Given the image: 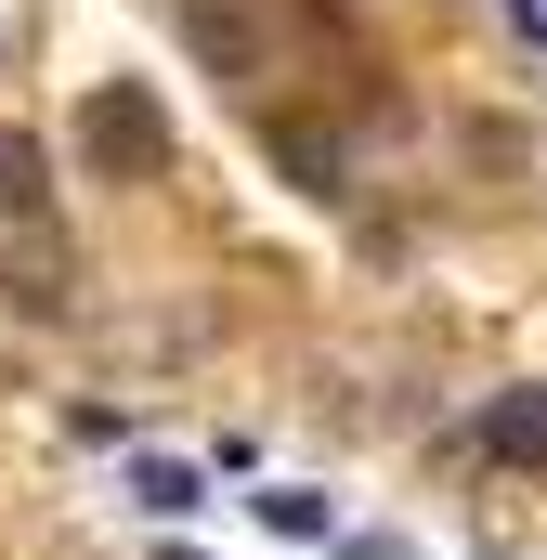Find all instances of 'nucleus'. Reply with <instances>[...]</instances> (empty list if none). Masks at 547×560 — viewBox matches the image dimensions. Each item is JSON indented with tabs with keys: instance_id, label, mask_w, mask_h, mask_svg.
I'll use <instances>...</instances> for the list:
<instances>
[{
	"instance_id": "3",
	"label": "nucleus",
	"mask_w": 547,
	"mask_h": 560,
	"mask_svg": "<svg viewBox=\"0 0 547 560\" xmlns=\"http://www.w3.org/2000/svg\"><path fill=\"white\" fill-rule=\"evenodd\" d=\"M248 522H261L274 548H339V495H326V482H261Z\"/></svg>"
},
{
	"instance_id": "6",
	"label": "nucleus",
	"mask_w": 547,
	"mask_h": 560,
	"mask_svg": "<svg viewBox=\"0 0 547 560\" xmlns=\"http://www.w3.org/2000/svg\"><path fill=\"white\" fill-rule=\"evenodd\" d=\"M274 170H287L300 196H339V183H352V156H339V131H313V118H274Z\"/></svg>"
},
{
	"instance_id": "2",
	"label": "nucleus",
	"mask_w": 547,
	"mask_h": 560,
	"mask_svg": "<svg viewBox=\"0 0 547 560\" xmlns=\"http://www.w3.org/2000/svg\"><path fill=\"white\" fill-rule=\"evenodd\" d=\"M482 456H496V469H547V378H509V392L482 405Z\"/></svg>"
},
{
	"instance_id": "4",
	"label": "nucleus",
	"mask_w": 547,
	"mask_h": 560,
	"mask_svg": "<svg viewBox=\"0 0 547 560\" xmlns=\"http://www.w3.org/2000/svg\"><path fill=\"white\" fill-rule=\"evenodd\" d=\"M118 482H131L143 522H196V509H209V469H196V456H131Z\"/></svg>"
},
{
	"instance_id": "9",
	"label": "nucleus",
	"mask_w": 547,
	"mask_h": 560,
	"mask_svg": "<svg viewBox=\"0 0 547 560\" xmlns=\"http://www.w3.org/2000/svg\"><path fill=\"white\" fill-rule=\"evenodd\" d=\"M535 39H547V26H535Z\"/></svg>"
},
{
	"instance_id": "1",
	"label": "nucleus",
	"mask_w": 547,
	"mask_h": 560,
	"mask_svg": "<svg viewBox=\"0 0 547 560\" xmlns=\"http://www.w3.org/2000/svg\"><path fill=\"white\" fill-rule=\"evenodd\" d=\"M170 170V105L143 79H92L79 92V183H156Z\"/></svg>"
},
{
	"instance_id": "7",
	"label": "nucleus",
	"mask_w": 547,
	"mask_h": 560,
	"mask_svg": "<svg viewBox=\"0 0 547 560\" xmlns=\"http://www.w3.org/2000/svg\"><path fill=\"white\" fill-rule=\"evenodd\" d=\"M326 560H430V548H417V535H379V522H339V548H326Z\"/></svg>"
},
{
	"instance_id": "5",
	"label": "nucleus",
	"mask_w": 547,
	"mask_h": 560,
	"mask_svg": "<svg viewBox=\"0 0 547 560\" xmlns=\"http://www.w3.org/2000/svg\"><path fill=\"white\" fill-rule=\"evenodd\" d=\"M39 209H53V143L0 118V222H39Z\"/></svg>"
},
{
	"instance_id": "8",
	"label": "nucleus",
	"mask_w": 547,
	"mask_h": 560,
	"mask_svg": "<svg viewBox=\"0 0 547 560\" xmlns=\"http://www.w3.org/2000/svg\"><path fill=\"white\" fill-rule=\"evenodd\" d=\"M170 560H209V548H170Z\"/></svg>"
}]
</instances>
